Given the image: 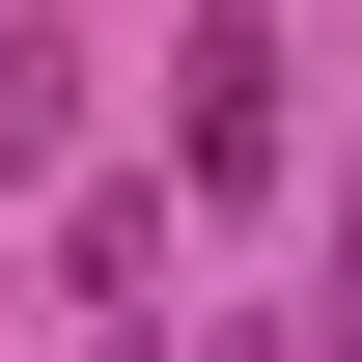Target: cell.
I'll use <instances>...</instances> for the list:
<instances>
[{"instance_id":"6da1fadb","label":"cell","mask_w":362,"mask_h":362,"mask_svg":"<svg viewBox=\"0 0 362 362\" xmlns=\"http://www.w3.org/2000/svg\"><path fill=\"white\" fill-rule=\"evenodd\" d=\"M168 84H195V112H168V168H195V195H279V28H251V0L168 56Z\"/></svg>"},{"instance_id":"7a4b0ae2","label":"cell","mask_w":362,"mask_h":362,"mask_svg":"<svg viewBox=\"0 0 362 362\" xmlns=\"http://www.w3.org/2000/svg\"><path fill=\"white\" fill-rule=\"evenodd\" d=\"M139 279H168V195H139V168H84V223H56V307H84V334H139Z\"/></svg>"},{"instance_id":"3957f363","label":"cell","mask_w":362,"mask_h":362,"mask_svg":"<svg viewBox=\"0 0 362 362\" xmlns=\"http://www.w3.org/2000/svg\"><path fill=\"white\" fill-rule=\"evenodd\" d=\"M84 139V28H0V168H56Z\"/></svg>"}]
</instances>
